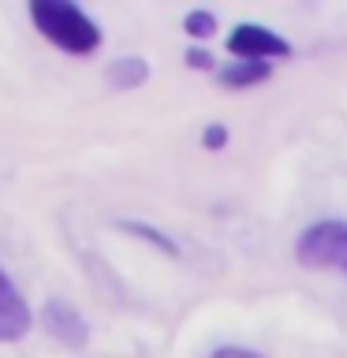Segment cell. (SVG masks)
Listing matches in <instances>:
<instances>
[{"label":"cell","instance_id":"8","mask_svg":"<svg viewBox=\"0 0 347 358\" xmlns=\"http://www.w3.org/2000/svg\"><path fill=\"white\" fill-rule=\"evenodd\" d=\"M120 228H123V231H131V235H139V239H146V243H153L157 250H164L168 257H176V254H179V246L168 239L164 231H157V228H150V224H142V220H120Z\"/></svg>","mask_w":347,"mask_h":358},{"label":"cell","instance_id":"2","mask_svg":"<svg viewBox=\"0 0 347 358\" xmlns=\"http://www.w3.org/2000/svg\"><path fill=\"white\" fill-rule=\"evenodd\" d=\"M295 257L310 268H340L347 273V220H318L299 235Z\"/></svg>","mask_w":347,"mask_h":358},{"label":"cell","instance_id":"4","mask_svg":"<svg viewBox=\"0 0 347 358\" xmlns=\"http://www.w3.org/2000/svg\"><path fill=\"white\" fill-rule=\"evenodd\" d=\"M30 306L22 299V291L11 284V276L0 268V343H15L30 332Z\"/></svg>","mask_w":347,"mask_h":358},{"label":"cell","instance_id":"1","mask_svg":"<svg viewBox=\"0 0 347 358\" xmlns=\"http://www.w3.org/2000/svg\"><path fill=\"white\" fill-rule=\"evenodd\" d=\"M30 22L38 27L45 41H52L60 52L90 56L101 45V27L78 4L67 0H30Z\"/></svg>","mask_w":347,"mask_h":358},{"label":"cell","instance_id":"7","mask_svg":"<svg viewBox=\"0 0 347 358\" xmlns=\"http://www.w3.org/2000/svg\"><path fill=\"white\" fill-rule=\"evenodd\" d=\"M146 78H150V67H146V60H139V56H123V60L108 64L112 90H134V86H142Z\"/></svg>","mask_w":347,"mask_h":358},{"label":"cell","instance_id":"6","mask_svg":"<svg viewBox=\"0 0 347 358\" xmlns=\"http://www.w3.org/2000/svg\"><path fill=\"white\" fill-rule=\"evenodd\" d=\"M273 75V67L269 64H257V60H235L228 67H220L217 71V83L228 86V90H246V86H257L265 83V78Z\"/></svg>","mask_w":347,"mask_h":358},{"label":"cell","instance_id":"11","mask_svg":"<svg viewBox=\"0 0 347 358\" xmlns=\"http://www.w3.org/2000/svg\"><path fill=\"white\" fill-rule=\"evenodd\" d=\"M187 64H190V67H198V71H209V67H217V64H213V56H209L206 49H190V52H187Z\"/></svg>","mask_w":347,"mask_h":358},{"label":"cell","instance_id":"5","mask_svg":"<svg viewBox=\"0 0 347 358\" xmlns=\"http://www.w3.org/2000/svg\"><path fill=\"white\" fill-rule=\"evenodd\" d=\"M41 324H45V329H49L60 343H67V347H86V340H90V324L83 321V313H78L71 302H64V299L45 302Z\"/></svg>","mask_w":347,"mask_h":358},{"label":"cell","instance_id":"3","mask_svg":"<svg viewBox=\"0 0 347 358\" xmlns=\"http://www.w3.org/2000/svg\"><path fill=\"white\" fill-rule=\"evenodd\" d=\"M228 52L239 56V60L269 64V56H291V45L276 30L257 27V22H243V27H235L228 34Z\"/></svg>","mask_w":347,"mask_h":358},{"label":"cell","instance_id":"12","mask_svg":"<svg viewBox=\"0 0 347 358\" xmlns=\"http://www.w3.org/2000/svg\"><path fill=\"white\" fill-rule=\"evenodd\" d=\"M213 358H262V355L250 351V347H217Z\"/></svg>","mask_w":347,"mask_h":358},{"label":"cell","instance_id":"9","mask_svg":"<svg viewBox=\"0 0 347 358\" xmlns=\"http://www.w3.org/2000/svg\"><path fill=\"white\" fill-rule=\"evenodd\" d=\"M183 30H187V38H198V41H206L217 34V15L206 8H198V11H190V15L183 19Z\"/></svg>","mask_w":347,"mask_h":358},{"label":"cell","instance_id":"10","mask_svg":"<svg viewBox=\"0 0 347 358\" xmlns=\"http://www.w3.org/2000/svg\"><path fill=\"white\" fill-rule=\"evenodd\" d=\"M201 145H206V150H220V145H228V127H224V123H209L206 134H201Z\"/></svg>","mask_w":347,"mask_h":358}]
</instances>
